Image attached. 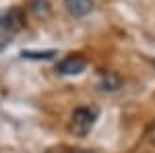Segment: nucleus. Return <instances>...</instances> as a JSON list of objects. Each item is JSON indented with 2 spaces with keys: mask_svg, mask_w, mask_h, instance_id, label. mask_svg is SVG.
I'll list each match as a JSON object with an SVG mask.
<instances>
[{
  "mask_svg": "<svg viewBox=\"0 0 155 153\" xmlns=\"http://www.w3.org/2000/svg\"><path fill=\"white\" fill-rule=\"evenodd\" d=\"M85 68H87V60H85L83 56H79V54L64 58L62 62H58V66H56V71H58L60 75H81Z\"/></svg>",
  "mask_w": 155,
  "mask_h": 153,
  "instance_id": "obj_2",
  "label": "nucleus"
},
{
  "mask_svg": "<svg viewBox=\"0 0 155 153\" xmlns=\"http://www.w3.org/2000/svg\"><path fill=\"white\" fill-rule=\"evenodd\" d=\"M29 8L33 11V15H35V17H48V15H50L48 0H31Z\"/></svg>",
  "mask_w": 155,
  "mask_h": 153,
  "instance_id": "obj_6",
  "label": "nucleus"
},
{
  "mask_svg": "<svg viewBox=\"0 0 155 153\" xmlns=\"http://www.w3.org/2000/svg\"><path fill=\"white\" fill-rule=\"evenodd\" d=\"M64 8L72 17H85L93 11V0H64Z\"/></svg>",
  "mask_w": 155,
  "mask_h": 153,
  "instance_id": "obj_4",
  "label": "nucleus"
},
{
  "mask_svg": "<svg viewBox=\"0 0 155 153\" xmlns=\"http://www.w3.org/2000/svg\"><path fill=\"white\" fill-rule=\"evenodd\" d=\"M54 54H56L54 50H46V52H31V50H29V52H23V58H29V60H39V58L48 60V58H52Z\"/></svg>",
  "mask_w": 155,
  "mask_h": 153,
  "instance_id": "obj_7",
  "label": "nucleus"
},
{
  "mask_svg": "<svg viewBox=\"0 0 155 153\" xmlns=\"http://www.w3.org/2000/svg\"><path fill=\"white\" fill-rule=\"evenodd\" d=\"M99 87H101L104 91H116V89L122 87V79H120L116 72L107 71V72L101 75V79H99Z\"/></svg>",
  "mask_w": 155,
  "mask_h": 153,
  "instance_id": "obj_5",
  "label": "nucleus"
},
{
  "mask_svg": "<svg viewBox=\"0 0 155 153\" xmlns=\"http://www.w3.org/2000/svg\"><path fill=\"white\" fill-rule=\"evenodd\" d=\"M68 153H91V151H68Z\"/></svg>",
  "mask_w": 155,
  "mask_h": 153,
  "instance_id": "obj_8",
  "label": "nucleus"
},
{
  "mask_svg": "<svg viewBox=\"0 0 155 153\" xmlns=\"http://www.w3.org/2000/svg\"><path fill=\"white\" fill-rule=\"evenodd\" d=\"M21 27H23V12L19 8H11L4 15H0V29L11 33V31H17Z\"/></svg>",
  "mask_w": 155,
  "mask_h": 153,
  "instance_id": "obj_3",
  "label": "nucleus"
},
{
  "mask_svg": "<svg viewBox=\"0 0 155 153\" xmlns=\"http://www.w3.org/2000/svg\"><path fill=\"white\" fill-rule=\"evenodd\" d=\"M95 118H97V110L95 108H77L71 116V130L79 137H85L89 130L93 128L95 124Z\"/></svg>",
  "mask_w": 155,
  "mask_h": 153,
  "instance_id": "obj_1",
  "label": "nucleus"
}]
</instances>
